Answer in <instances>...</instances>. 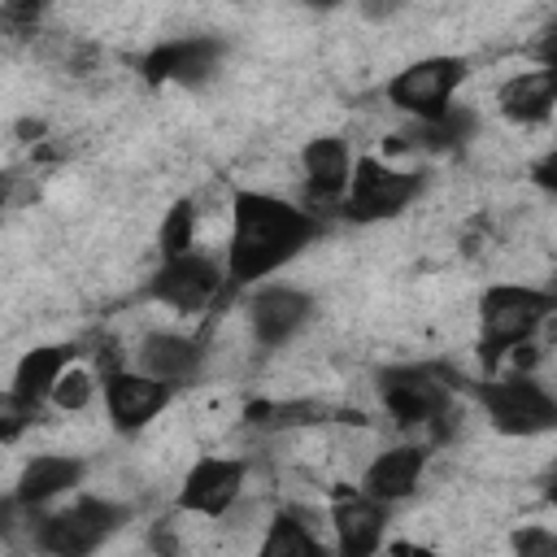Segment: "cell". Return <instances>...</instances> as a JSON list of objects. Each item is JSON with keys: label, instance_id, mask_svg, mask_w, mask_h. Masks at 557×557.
Returning a JSON list of instances; mask_svg holds the SVG:
<instances>
[{"label": "cell", "instance_id": "cell-1", "mask_svg": "<svg viewBox=\"0 0 557 557\" xmlns=\"http://www.w3.org/2000/svg\"><path fill=\"white\" fill-rule=\"evenodd\" d=\"M322 235V222L313 209L292 205L274 191L239 187L231 196V231H226V287H261L274 270L292 265L313 239Z\"/></svg>", "mask_w": 557, "mask_h": 557}, {"label": "cell", "instance_id": "cell-2", "mask_svg": "<svg viewBox=\"0 0 557 557\" xmlns=\"http://www.w3.org/2000/svg\"><path fill=\"white\" fill-rule=\"evenodd\" d=\"M126 522L131 505L113 496L74 492L65 505L30 513V544L39 557H96Z\"/></svg>", "mask_w": 557, "mask_h": 557}, {"label": "cell", "instance_id": "cell-3", "mask_svg": "<svg viewBox=\"0 0 557 557\" xmlns=\"http://www.w3.org/2000/svg\"><path fill=\"white\" fill-rule=\"evenodd\" d=\"M474 313H479V357L483 366H496L557 313V287L487 283L479 292Z\"/></svg>", "mask_w": 557, "mask_h": 557}, {"label": "cell", "instance_id": "cell-4", "mask_svg": "<svg viewBox=\"0 0 557 557\" xmlns=\"http://www.w3.org/2000/svg\"><path fill=\"white\" fill-rule=\"evenodd\" d=\"M383 409L405 431H431L444 440V418L453 413V379L431 361H396L374 374Z\"/></svg>", "mask_w": 557, "mask_h": 557}, {"label": "cell", "instance_id": "cell-5", "mask_svg": "<svg viewBox=\"0 0 557 557\" xmlns=\"http://www.w3.org/2000/svg\"><path fill=\"white\" fill-rule=\"evenodd\" d=\"M466 74H470V61L466 57H457V52H431V57H418L405 70H396L383 83V96L413 126H426V122H440L457 104V87L466 83Z\"/></svg>", "mask_w": 557, "mask_h": 557}, {"label": "cell", "instance_id": "cell-6", "mask_svg": "<svg viewBox=\"0 0 557 557\" xmlns=\"http://www.w3.org/2000/svg\"><path fill=\"white\" fill-rule=\"evenodd\" d=\"M483 418L496 435L505 440H535L557 431V396L535 379V374H505V379H483L474 387Z\"/></svg>", "mask_w": 557, "mask_h": 557}, {"label": "cell", "instance_id": "cell-7", "mask_svg": "<svg viewBox=\"0 0 557 557\" xmlns=\"http://www.w3.org/2000/svg\"><path fill=\"white\" fill-rule=\"evenodd\" d=\"M422 187H426L422 170H400V165H387L374 152H361L357 165H352V183H348V196L339 205V218L352 222V226L392 222L422 196Z\"/></svg>", "mask_w": 557, "mask_h": 557}, {"label": "cell", "instance_id": "cell-8", "mask_svg": "<svg viewBox=\"0 0 557 557\" xmlns=\"http://www.w3.org/2000/svg\"><path fill=\"white\" fill-rule=\"evenodd\" d=\"M231 44L222 35H170L157 39L144 57H139V78L148 87H205L218 78L222 61H226Z\"/></svg>", "mask_w": 557, "mask_h": 557}, {"label": "cell", "instance_id": "cell-9", "mask_svg": "<svg viewBox=\"0 0 557 557\" xmlns=\"http://www.w3.org/2000/svg\"><path fill=\"white\" fill-rule=\"evenodd\" d=\"M222 292H231L226 287V261H218L200 248L161 261L144 283V296L174 309V313H200V309L218 305Z\"/></svg>", "mask_w": 557, "mask_h": 557}, {"label": "cell", "instance_id": "cell-10", "mask_svg": "<svg viewBox=\"0 0 557 557\" xmlns=\"http://www.w3.org/2000/svg\"><path fill=\"white\" fill-rule=\"evenodd\" d=\"M326 522H331V557H379L387 548L383 540H387L392 505L366 496L361 487L339 483L331 492Z\"/></svg>", "mask_w": 557, "mask_h": 557}, {"label": "cell", "instance_id": "cell-11", "mask_svg": "<svg viewBox=\"0 0 557 557\" xmlns=\"http://www.w3.org/2000/svg\"><path fill=\"white\" fill-rule=\"evenodd\" d=\"M100 396H104L109 426L117 435H139L165 413V405L174 400V387L135 366H109L100 370Z\"/></svg>", "mask_w": 557, "mask_h": 557}, {"label": "cell", "instance_id": "cell-12", "mask_svg": "<svg viewBox=\"0 0 557 557\" xmlns=\"http://www.w3.org/2000/svg\"><path fill=\"white\" fill-rule=\"evenodd\" d=\"M244 479H248V461L244 457H196L174 492V509L178 513H196V518H226L244 492Z\"/></svg>", "mask_w": 557, "mask_h": 557}, {"label": "cell", "instance_id": "cell-13", "mask_svg": "<svg viewBox=\"0 0 557 557\" xmlns=\"http://www.w3.org/2000/svg\"><path fill=\"white\" fill-rule=\"evenodd\" d=\"M244 313H248V331L261 348H283L313 322L318 300L292 283H261L248 292Z\"/></svg>", "mask_w": 557, "mask_h": 557}, {"label": "cell", "instance_id": "cell-14", "mask_svg": "<svg viewBox=\"0 0 557 557\" xmlns=\"http://www.w3.org/2000/svg\"><path fill=\"white\" fill-rule=\"evenodd\" d=\"M352 165H357V157L348 152V144L339 135L305 139V148H300V187H305V200L313 205V213H322V209L339 213V205L348 196V183H352Z\"/></svg>", "mask_w": 557, "mask_h": 557}, {"label": "cell", "instance_id": "cell-15", "mask_svg": "<svg viewBox=\"0 0 557 557\" xmlns=\"http://www.w3.org/2000/svg\"><path fill=\"white\" fill-rule=\"evenodd\" d=\"M83 479H87V461L83 457H74V453H35L22 466L9 500H13V509L44 513V509H52V500L74 496L83 487Z\"/></svg>", "mask_w": 557, "mask_h": 557}, {"label": "cell", "instance_id": "cell-16", "mask_svg": "<svg viewBox=\"0 0 557 557\" xmlns=\"http://www.w3.org/2000/svg\"><path fill=\"white\" fill-rule=\"evenodd\" d=\"M426 466H431V448L426 444H418V440H405V444H392V448H383L366 470H361V492L366 496H374V500H383V505H400V500H409L418 487H422V479H426Z\"/></svg>", "mask_w": 557, "mask_h": 557}, {"label": "cell", "instance_id": "cell-17", "mask_svg": "<svg viewBox=\"0 0 557 557\" xmlns=\"http://www.w3.org/2000/svg\"><path fill=\"white\" fill-rule=\"evenodd\" d=\"M70 366H78V348H74V344H35V348H26V352L17 357L4 396H9L17 409L39 413V409L52 400V392H57V383H61V374H65Z\"/></svg>", "mask_w": 557, "mask_h": 557}, {"label": "cell", "instance_id": "cell-18", "mask_svg": "<svg viewBox=\"0 0 557 557\" xmlns=\"http://www.w3.org/2000/svg\"><path fill=\"white\" fill-rule=\"evenodd\" d=\"M200 366H205L200 339L178 335V331H148V335L139 339V348H135V370H144V374L170 383L174 392L187 387V383L200 374Z\"/></svg>", "mask_w": 557, "mask_h": 557}, {"label": "cell", "instance_id": "cell-19", "mask_svg": "<svg viewBox=\"0 0 557 557\" xmlns=\"http://www.w3.org/2000/svg\"><path fill=\"white\" fill-rule=\"evenodd\" d=\"M496 113L513 126H544L557 113V74L544 65L509 74L496 87Z\"/></svg>", "mask_w": 557, "mask_h": 557}, {"label": "cell", "instance_id": "cell-20", "mask_svg": "<svg viewBox=\"0 0 557 557\" xmlns=\"http://www.w3.org/2000/svg\"><path fill=\"white\" fill-rule=\"evenodd\" d=\"M252 557H331V548L318 540L313 522L300 509H278L265 522Z\"/></svg>", "mask_w": 557, "mask_h": 557}, {"label": "cell", "instance_id": "cell-21", "mask_svg": "<svg viewBox=\"0 0 557 557\" xmlns=\"http://www.w3.org/2000/svg\"><path fill=\"white\" fill-rule=\"evenodd\" d=\"M474 131H479V113L466 109V104H453L440 122L409 126V139H413V148H422V152H457V148H466V144L474 139Z\"/></svg>", "mask_w": 557, "mask_h": 557}, {"label": "cell", "instance_id": "cell-22", "mask_svg": "<svg viewBox=\"0 0 557 557\" xmlns=\"http://www.w3.org/2000/svg\"><path fill=\"white\" fill-rule=\"evenodd\" d=\"M157 252H161V261L196 252V205L191 200H174L165 209V218L157 226Z\"/></svg>", "mask_w": 557, "mask_h": 557}, {"label": "cell", "instance_id": "cell-23", "mask_svg": "<svg viewBox=\"0 0 557 557\" xmlns=\"http://www.w3.org/2000/svg\"><path fill=\"white\" fill-rule=\"evenodd\" d=\"M100 396V379L87 370V366H70L65 374H61V383H57V392H52V409H61V413H83L91 400Z\"/></svg>", "mask_w": 557, "mask_h": 557}, {"label": "cell", "instance_id": "cell-24", "mask_svg": "<svg viewBox=\"0 0 557 557\" xmlns=\"http://www.w3.org/2000/svg\"><path fill=\"white\" fill-rule=\"evenodd\" d=\"M509 557H557V531L540 522H522L509 531Z\"/></svg>", "mask_w": 557, "mask_h": 557}, {"label": "cell", "instance_id": "cell-25", "mask_svg": "<svg viewBox=\"0 0 557 557\" xmlns=\"http://www.w3.org/2000/svg\"><path fill=\"white\" fill-rule=\"evenodd\" d=\"M527 178H531V187H540L544 196L557 200V148H548L544 157H535L531 170H527Z\"/></svg>", "mask_w": 557, "mask_h": 557}, {"label": "cell", "instance_id": "cell-26", "mask_svg": "<svg viewBox=\"0 0 557 557\" xmlns=\"http://www.w3.org/2000/svg\"><path fill=\"white\" fill-rule=\"evenodd\" d=\"M535 61L544 65V70H553L557 74V22H548L544 30H540V39H535Z\"/></svg>", "mask_w": 557, "mask_h": 557}, {"label": "cell", "instance_id": "cell-27", "mask_svg": "<svg viewBox=\"0 0 557 557\" xmlns=\"http://www.w3.org/2000/svg\"><path fill=\"white\" fill-rule=\"evenodd\" d=\"M379 557H444V553H435V548H426V544H409V540H396V544H387Z\"/></svg>", "mask_w": 557, "mask_h": 557}, {"label": "cell", "instance_id": "cell-28", "mask_svg": "<svg viewBox=\"0 0 557 557\" xmlns=\"http://www.w3.org/2000/svg\"><path fill=\"white\" fill-rule=\"evenodd\" d=\"M544 505H553V509H557V474L544 483Z\"/></svg>", "mask_w": 557, "mask_h": 557}]
</instances>
